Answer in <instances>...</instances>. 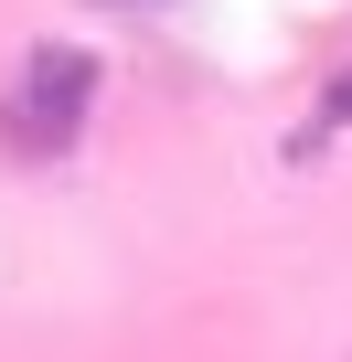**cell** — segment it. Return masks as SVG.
I'll use <instances>...</instances> for the list:
<instances>
[{"instance_id":"obj_2","label":"cell","mask_w":352,"mask_h":362,"mask_svg":"<svg viewBox=\"0 0 352 362\" xmlns=\"http://www.w3.org/2000/svg\"><path fill=\"white\" fill-rule=\"evenodd\" d=\"M320 128H352V64H341V75L320 86Z\"/></svg>"},{"instance_id":"obj_1","label":"cell","mask_w":352,"mask_h":362,"mask_svg":"<svg viewBox=\"0 0 352 362\" xmlns=\"http://www.w3.org/2000/svg\"><path fill=\"white\" fill-rule=\"evenodd\" d=\"M96 54L86 43H33L11 96H0V139H11V160H64L86 139V107H96Z\"/></svg>"}]
</instances>
